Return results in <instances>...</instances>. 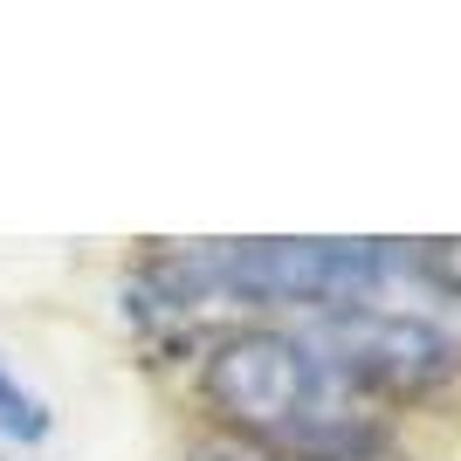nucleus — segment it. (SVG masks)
<instances>
[{
    "mask_svg": "<svg viewBox=\"0 0 461 461\" xmlns=\"http://www.w3.org/2000/svg\"><path fill=\"white\" fill-rule=\"evenodd\" d=\"M0 434H7V441H41V434H49V406L7 366H0Z\"/></svg>",
    "mask_w": 461,
    "mask_h": 461,
    "instance_id": "4",
    "label": "nucleus"
},
{
    "mask_svg": "<svg viewBox=\"0 0 461 461\" xmlns=\"http://www.w3.org/2000/svg\"><path fill=\"white\" fill-rule=\"evenodd\" d=\"M207 406L283 461H379V427L345 406V385L289 330H234L207 351Z\"/></svg>",
    "mask_w": 461,
    "mask_h": 461,
    "instance_id": "1",
    "label": "nucleus"
},
{
    "mask_svg": "<svg viewBox=\"0 0 461 461\" xmlns=\"http://www.w3.org/2000/svg\"><path fill=\"white\" fill-rule=\"evenodd\" d=\"M303 345L324 358V372L345 393H379V400H420L461 372L447 330L420 317H393V310H330Z\"/></svg>",
    "mask_w": 461,
    "mask_h": 461,
    "instance_id": "3",
    "label": "nucleus"
},
{
    "mask_svg": "<svg viewBox=\"0 0 461 461\" xmlns=\"http://www.w3.org/2000/svg\"><path fill=\"white\" fill-rule=\"evenodd\" d=\"M385 262V241H207L173 249L138 276V317H186L213 296L241 303H310V310H358Z\"/></svg>",
    "mask_w": 461,
    "mask_h": 461,
    "instance_id": "2",
    "label": "nucleus"
},
{
    "mask_svg": "<svg viewBox=\"0 0 461 461\" xmlns=\"http://www.w3.org/2000/svg\"><path fill=\"white\" fill-rule=\"evenodd\" d=\"M207 461H283V455H207Z\"/></svg>",
    "mask_w": 461,
    "mask_h": 461,
    "instance_id": "6",
    "label": "nucleus"
},
{
    "mask_svg": "<svg viewBox=\"0 0 461 461\" xmlns=\"http://www.w3.org/2000/svg\"><path fill=\"white\" fill-rule=\"evenodd\" d=\"M413 269H420L434 289L461 296V241H420V249H413Z\"/></svg>",
    "mask_w": 461,
    "mask_h": 461,
    "instance_id": "5",
    "label": "nucleus"
}]
</instances>
